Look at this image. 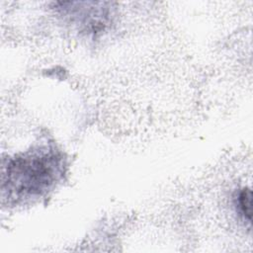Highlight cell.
<instances>
[{
	"label": "cell",
	"mask_w": 253,
	"mask_h": 253,
	"mask_svg": "<svg viewBox=\"0 0 253 253\" xmlns=\"http://www.w3.org/2000/svg\"><path fill=\"white\" fill-rule=\"evenodd\" d=\"M52 154H34L12 161L8 167V184L19 192L34 194L47 187L58 167Z\"/></svg>",
	"instance_id": "cell-1"
},
{
	"label": "cell",
	"mask_w": 253,
	"mask_h": 253,
	"mask_svg": "<svg viewBox=\"0 0 253 253\" xmlns=\"http://www.w3.org/2000/svg\"><path fill=\"white\" fill-rule=\"evenodd\" d=\"M251 200L252 194L249 189H243L239 193L237 199L238 210L244 220H246L248 223H250L251 221Z\"/></svg>",
	"instance_id": "cell-2"
}]
</instances>
